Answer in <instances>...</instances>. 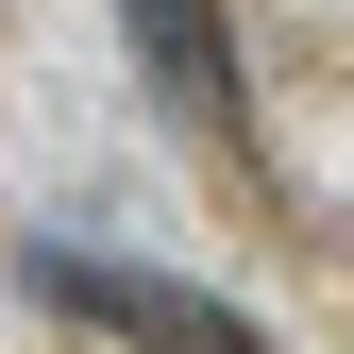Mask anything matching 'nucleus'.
<instances>
[{
    "label": "nucleus",
    "mask_w": 354,
    "mask_h": 354,
    "mask_svg": "<svg viewBox=\"0 0 354 354\" xmlns=\"http://www.w3.org/2000/svg\"><path fill=\"white\" fill-rule=\"evenodd\" d=\"M34 287L68 304L84 337H136V354H253V321L186 270H136V253H84V236H34Z\"/></svg>",
    "instance_id": "f257e3e1"
},
{
    "label": "nucleus",
    "mask_w": 354,
    "mask_h": 354,
    "mask_svg": "<svg viewBox=\"0 0 354 354\" xmlns=\"http://www.w3.org/2000/svg\"><path fill=\"white\" fill-rule=\"evenodd\" d=\"M118 34H136V84L169 118H236V17H219V0H118Z\"/></svg>",
    "instance_id": "f03ea898"
}]
</instances>
